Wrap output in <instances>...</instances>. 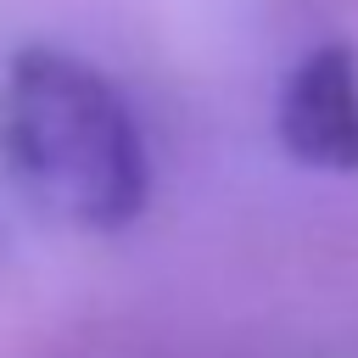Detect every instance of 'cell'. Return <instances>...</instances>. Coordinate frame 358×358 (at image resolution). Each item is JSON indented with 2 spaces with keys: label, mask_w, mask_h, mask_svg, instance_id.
<instances>
[{
  "label": "cell",
  "mask_w": 358,
  "mask_h": 358,
  "mask_svg": "<svg viewBox=\"0 0 358 358\" xmlns=\"http://www.w3.org/2000/svg\"><path fill=\"white\" fill-rule=\"evenodd\" d=\"M0 157L45 213L78 229L129 224L151 190L140 123L112 78L50 45H34L6 67Z\"/></svg>",
  "instance_id": "1"
},
{
  "label": "cell",
  "mask_w": 358,
  "mask_h": 358,
  "mask_svg": "<svg viewBox=\"0 0 358 358\" xmlns=\"http://www.w3.org/2000/svg\"><path fill=\"white\" fill-rule=\"evenodd\" d=\"M280 140L296 162L358 173V56L347 45L308 50L280 90Z\"/></svg>",
  "instance_id": "2"
}]
</instances>
